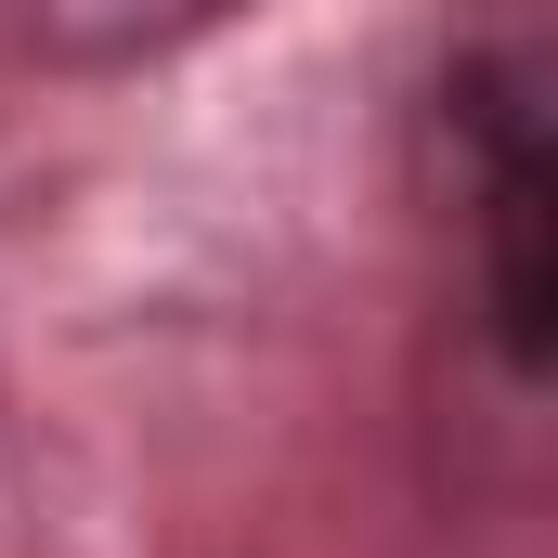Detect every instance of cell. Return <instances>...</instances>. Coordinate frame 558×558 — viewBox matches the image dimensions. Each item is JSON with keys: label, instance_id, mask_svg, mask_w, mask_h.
I'll return each instance as SVG.
<instances>
[{"label": "cell", "instance_id": "obj_1", "mask_svg": "<svg viewBox=\"0 0 558 558\" xmlns=\"http://www.w3.org/2000/svg\"><path fill=\"white\" fill-rule=\"evenodd\" d=\"M454 131H468V208H481V299H494V351L533 377L558 351V143L533 52H468L454 65Z\"/></svg>", "mask_w": 558, "mask_h": 558}, {"label": "cell", "instance_id": "obj_2", "mask_svg": "<svg viewBox=\"0 0 558 558\" xmlns=\"http://www.w3.org/2000/svg\"><path fill=\"white\" fill-rule=\"evenodd\" d=\"M234 13L247 0H0V65L13 78H118V65H156Z\"/></svg>", "mask_w": 558, "mask_h": 558}]
</instances>
